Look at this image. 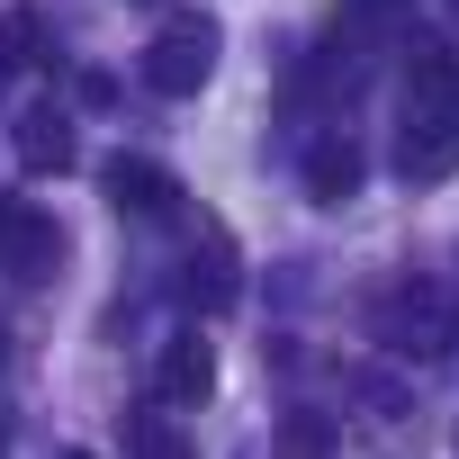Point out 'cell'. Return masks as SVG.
Listing matches in <instances>:
<instances>
[{"instance_id": "5", "label": "cell", "mask_w": 459, "mask_h": 459, "mask_svg": "<svg viewBox=\"0 0 459 459\" xmlns=\"http://www.w3.org/2000/svg\"><path fill=\"white\" fill-rule=\"evenodd\" d=\"M100 189H108L117 216H171V207H180V180H171L162 162H135V153H117V162L100 171Z\"/></svg>"}, {"instance_id": "4", "label": "cell", "mask_w": 459, "mask_h": 459, "mask_svg": "<svg viewBox=\"0 0 459 459\" xmlns=\"http://www.w3.org/2000/svg\"><path fill=\"white\" fill-rule=\"evenodd\" d=\"M55 262H64L55 216H46V207H19V198H0V271H10V280H46Z\"/></svg>"}, {"instance_id": "8", "label": "cell", "mask_w": 459, "mask_h": 459, "mask_svg": "<svg viewBox=\"0 0 459 459\" xmlns=\"http://www.w3.org/2000/svg\"><path fill=\"white\" fill-rule=\"evenodd\" d=\"M19 162L28 171H73V117L64 108H28L19 117Z\"/></svg>"}, {"instance_id": "1", "label": "cell", "mask_w": 459, "mask_h": 459, "mask_svg": "<svg viewBox=\"0 0 459 459\" xmlns=\"http://www.w3.org/2000/svg\"><path fill=\"white\" fill-rule=\"evenodd\" d=\"M207 73H216V28H198V19H180L144 46V91H162V100H189Z\"/></svg>"}, {"instance_id": "10", "label": "cell", "mask_w": 459, "mask_h": 459, "mask_svg": "<svg viewBox=\"0 0 459 459\" xmlns=\"http://www.w3.org/2000/svg\"><path fill=\"white\" fill-rule=\"evenodd\" d=\"M405 100H459L450 46H414V55H405Z\"/></svg>"}, {"instance_id": "2", "label": "cell", "mask_w": 459, "mask_h": 459, "mask_svg": "<svg viewBox=\"0 0 459 459\" xmlns=\"http://www.w3.org/2000/svg\"><path fill=\"white\" fill-rule=\"evenodd\" d=\"M378 342H387V351H414V360H441V351H450V298H441V289H387Z\"/></svg>"}, {"instance_id": "9", "label": "cell", "mask_w": 459, "mask_h": 459, "mask_svg": "<svg viewBox=\"0 0 459 459\" xmlns=\"http://www.w3.org/2000/svg\"><path fill=\"white\" fill-rule=\"evenodd\" d=\"M180 298L189 307H225V298H235V253H225V235H207V262H189Z\"/></svg>"}, {"instance_id": "14", "label": "cell", "mask_w": 459, "mask_h": 459, "mask_svg": "<svg viewBox=\"0 0 459 459\" xmlns=\"http://www.w3.org/2000/svg\"><path fill=\"white\" fill-rule=\"evenodd\" d=\"M0 450H10V423H0Z\"/></svg>"}, {"instance_id": "15", "label": "cell", "mask_w": 459, "mask_h": 459, "mask_svg": "<svg viewBox=\"0 0 459 459\" xmlns=\"http://www.w3.org/2000/svg\"><path fill=\"white\" fill-rule=\"evenodd\" d=\"M64 459H91V450H64Z\"/></svg>"}, {"instance_id": "6", "label": "cell", "mask_w": 459, "mask_h": 459, "mask_svg": "<svg viewBox=\"0 0 459 459\" xmlns=\"http://www.w3.org/2000/svg\"><path fill=\"white\" fill-rule=\"evenodd\" d=\"M153 387H162V405H198V396L216 387V342H207V333H171Z\"/></svg>"}, {"instance_id": "7", "label": "cell", "mask_w": 459, "mask_h": 459, "mask_svg": "<svg viewBox=\"0 0 459 459\" xmlns=\"http://www.w3.org/2000/svg\"><path fill=\"white\" fill-rule=\"evenodd\" d=\"M351 189H360V144H351V135H325V144L307 153V198H316V207H342Z\"/></svg>"}, {"instance_id": "11", "label": "cell", "mask_w": 459, "mask_h": 459, "mask_svg": "<svg viewBox=\"0 0 459 459\" xmlns=\"http://www.w3.org/2000/svg\"><path fill=\"white\" fill-rule=\"evenodd\" d=\"M126 450H135V459H189V432H180L171 414H135V432H126Z\"/></svg>"}, {"instance_id": "13", "label": "cell", "mask_w": 459, "mask_h": 459, "mask_svg": "<svg viewBox=\"0 0 459 459\" xmlns=\"http://www.w3.org/2000/svg\"><path fill=\"white\" fill-rule=\"evenodd\" d=\"M325 450V423H289V459H316Z\"/></svg>"}, {"instance_id": "12", "label": "cell", "mask_w": 459, "mask_h": 459, "mask_svg": "<svg viewBox=\"0 0 459 459\" xmlns=\"http://www.w3.org/2000/svg\"><path fill=\"white\" fill-rule=\"evenodd\" d=\"M28 46H37V19H10V28H0V73H19Z\"/></svg>"}, {"instance_id": "3", "label": "cell", "mask_w": 459, "mask_h": 459, "mask_svg": "<svg viewBox=\"0 0 459 459\" xmlns=\"http://www.w3.org/2000/svg\"><path fill=\"white\" fill-rule=\"evenodd\" d=\"M396 171H405V180H441V171H459V100H405Z\"/></svg>"}]
</instances>
